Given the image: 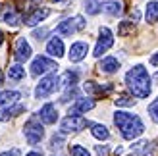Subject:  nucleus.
I'll return each mask as SVG.
<instances>
[{"label":"nucleus","mask_w":158,"mask_h":156,"mask_svg":"<svg viewBox=\"0 0 158 156\" xmlns=\"http://www.w3.org/2000/svg\"><path fill=\"white\" fill-rule=\"evenodd\" d=\"M19 98H21V92L19 91H0V108L15 104Z\"/></svg>","instance_id":"nucleus-18"},{"label":"nucleus","mask_w":158,"mask_h":156,"mask_svg":"<svg viewBox=\"0 0 158 156\" xmlns=\"http://www.w3.org/2000/svg\"><path fill=\"white\" fill-rule=\"evenodd\" d=\"M87 125H91V123L87 121L81 114H79V116L68 114L66 118L60 121V133H62V135H66V133H77V131L85 129Z\"/></svg>","instance_id":"nucleus-6"},{"label":"nucleus","mask_w":158,"mask_h":156,"mask_svg":"<svg viewBox=\"0 0 158 156\" xmlns=\"http://www.w3.org/2000/svg\"><path fill=\"white\" fill-rule=\"evenodd\" d=\"M58 89H60V75L48 72V75H44L41 83L35 87V98H46V96L54 95Z\"/></svg>","instance_id":"nucleus-3"},{"label":"nucleus","mask_w":158,"mask_h":156,"mask_svg":"<svg viewBox=\"0 0 158 156\" xmlns=\"http://www.w3.org/2000/svg\"><path fill=\"white\" fill-rule=\"evenodd\" d=\"M85 10L89 15H97L102 10V4H98V0H85Z\"/></svg>","instance_id":"nucleus-26"},{"label":"nucleus","mask_w":158,"mask_h":156,"mask_svg":"<svg viewBox=\"0 0 158 156\" xmlns=\"http://www.w3.org/2000/svg\"><path fill=\"white\" fill-rule=\"evenodd\" d=\"M125 85L135 98H148V95L152 92V79L148 75L147 68L141 64L133 66L125 73Z\"/></svg>","instance_id":"nucleus-1"},{"label":"nucleus","mask_w":158,"mask_h":156,"mask_svg":"<svg viewBox=\"0 0 158 156\" xmlns=\"http://www.w3.org/2000/svg\"><path fill=\"white\" fill-rule=\"evenodd\" d=\"M48 15H50V10H48V8H35V10H31V12H27L25 15H23L21 21L25 23V25H29V27H35L37 23L44 21Z\"/></svg>","instance_id":"nucleus-9"},{"label":"nucleus","mask_w":158,"mask_h":156,"mask_svg":"<svg viewBox=\"0 0 158 156\" xmlns=\"http://www.w3.org/2000/svg\"><path fill=\"white\" fill-rule=\"evenodd\" d=\"M145 18L148 23H156L158 21V2L156 0H151L145 8Z\"/></svg>","instance_id":"nucleus-22"},{"label":"nucleus","mask_w":158,"mask_h":156,"mask_svg":"<svg viewBox=\"0 0 158 156\" xmlns=\"http://www.w3.org/2000/svg\"><path fill=\"white\" fill-rule=\"evenodd\" d=\"M114 123H116V127L120 129V133H122V137L125 141H135V139L141 137L143 131H145L143 120H141L137 114H131V112L118 110L114 114Z\"/></svg>","instance_id":"nucleus-2"},{"label":"nucleus","mask_w":158,"mask_h":156,"mask_svg":"<svg viewBox=\"0 0 158 156\" xmlns=\"http://www.w3.org/2000/svg\"><path fill=\"white\" fill-rule=\"evenodd\" d=\"M54 2H66V0H54Z\"/></svg>","instance_id":"nucleus-41"},{"label":"nucleus","mask_w":158,"mask_h":156,"mask_svg":"<svg viewBox=\"0 0 158 156\" xmlns=\"http://www.w3.org/2000/svg\"><path fill=\"white\" fill-rule=\"evenodd\" d=\"M54 68H58V66H56V62L50 60L48 56H37L33 62H31V75H35V77L44 75V73L52 72Z\"/></svg>","instance_id":"nucleus-8"},{"label":"nucleus","mask_w":158,"mask_h":156,"mask_svg":"<svg viewBox=\"0 0 158 156\" xmlns=\"http://www.w3.org/2000/svg\"><path fill=\"white\" fill-rule=\"evenodd\" d=\"M69 154L72 156H91V152L81 145H69Z\"/></svg>","instance_id":"nucleus-28"},{"label":"nucleus","mask_w":158,"mask_h":156,"mask_svg":"<svg viewBox=\"0 0 158 156\" xmlns=\"http://www.w3.org/2000/svg\"><path fill=\"white\" fill-rule=\"evenodd\" d=\"M131 19H139V12H137V10L131 12Z\"/></svg>","instance_id":"nucleus-38"},{"label":"nucleus","mask_w":158,"mask_h":156,"mask_svg":"<svg viewBox=\"0 0 158 156\" xmlns=\"http://www.w3.org/2000/svg\"><path fill=\"white\" fill-rule=\"evenodd\" d=\"M37 116H39V120L43 123H46V125H54V123L58 121V110H56V106L52 102H46L44 106H41V110H39Z\"/></svg>","instance_id":"nucleus-11"},{"label":"nucleus","mask_w":158,"mask_h":156,"mask_svg":"<svg viewBox=\"0 0 158 156\" xmlns=\"http://www.w3.org/2000/svg\"><path fill=\"white\" fill-rule=\"evenodd\" d=\"M98 68H100L102 73H116L118 69H120V60L114 58V56H106V58L100 60Z\"/></svg>","instance_id":"nucleus-16"},{"label":"nucleus","mask_w":158,"mask_h":156,"mask_svg":"<svg viewBox=\"0 0 158 156\" xmlns=\"http://www.w3.org/2000/svg\"><path fill=\"white\" fill-rule=\"evenodd\" d=\"M77 79H79V73L77 72H72V69H68V72L60 77V83L64 85V87H73V85L77 83Z\"/></svg>","instance_id":"nucleus-23"},{"label":"nucleus","mask_w":158,"mask_h":156,"mask_svg":"<svg viewBox=\"0 0 158 156\" xmlns=\"http://www.w3.org/2000/svg\"><path fill=\"white\" fill-rule=\"evenodd\" d=\"M8 79L18 83V81H23L25 79V68H23L21 64H14L10 66V69H8Z\"/></svg>","instance_id":"nucleus-19"},{"label":"nucleus","mask_w":158,"mask_h":156,"mask_svg":"<svg viewBox=\"0 0 158 156\" xmlns=\"http://www.w3.org/2000/svg\"><path fill=\"white\" fill-rule=\"evenodd\" d=\"M148 116L152 118V121H154V123H158V98H156V100H152V102L148 104Z\"/></svg>","instance_id":"nucleus-29"},{"label":"nucleus","mask_w":158,"mask_h":156,"mask_svg":"<svg viewBox=\"0 0 158 156\" xmlns=\"http://www.w3.org/2000/svg\"><path fill=\"white\" fill-rule=\"evenodd\" d=\"M116 106H133V98L127 95H120L116 98Z\"/></svg>","instance_id":"nucleus-30"},{"label":"nucleus","mask_w":158,"mask_h":156,"mask_svg":"<svg viewBox=\"0 0 158 156\" xmlns=\"http://www.w3.org/2000/svg\"><path fill=\"white\" fill-rule=\"evenodd\" d=\"M31 54H33V50H31V44L27 43L25 37H19L18 43H15V52H14V58L18 64H23V62H27L31 58Z\"/></svg>","instance_id":"nucleus-10"},{"label":"nucleus","mask_w":158,"mask_h":156,"mask_svg":"<svg viewBox=\"0 0 158 156\" xmlns=\"http://www.w3.org/2000/svg\"><path fill=\"white\" fill-rule=\"evenodd\" d=\"M114 89V85H106V87H102V85H97L94 81H87L85 83V92H97V95H108L110 91Z\"/></svg>","instance_id":"nucleus-20"},{"label":"nucleus","mask_w":158,"mask_h":156,"mask_svg":"<svg viewBox=\"0 0 158 156\" xmlns=\"http://www.w3.org/2000/svg\"><path fill=\"white\" fill-rule=\"evenodd\" d=\"M91 133L94 139H98V141H108L110 139V131L106 125H100V123H91Z\"/></svg>","instance_id":"nucleus-21"},{"label":"nucleus","mask_w":158,"mask_h":156,"mask_svg":"<svg viewBox=\"0 0 158 156\" xmlns=\"http://www.w3.org/2000/svg\"><path fill=\"white\" fill-rule=\"evenodd\" d=\"M23 135H25V141L29 145H39L44 139V127H43V121L39 118H29L23 125Z\"/></svg>","instance_id":"nucleus-4"},{"label":"nucleus","mask_w":158,"mask_h":156,"mask_svg":"<svg viewBox=\"0 0 158 156\" xmlns=\"http://www.w3.org/2000/svg\"><path fill=\"white\" fill-rule=\"evenodd\" d=\"M2 39H4V37H2V33H0V44H2Z\"/></svg>","instance_id":"nucleus-40"},{"label":"nucleus","mask_w":158,"mask_h":156,"mask_svg":"<svg viewBox=\"0 0 158 156\" xmlns=\"http://www.w3.org/2000/svg\"><path fill=\"white\" fill-rule=\"evenodd\" d=\"M112 44H114V33H112L108 27H100V35H98L97 44H94L93 56H94V58H100L106 50L112 48Z\"/></svg>","instance_id":"nucleus-7"},{"label":"nucleus","mask_w":158,"mask_h":156,"mask_svg":"<svg viewBox=\"0 0 158 156\" xmlns=\"http://www.w3.org/2000/svg\"><path fill=\"white\" fill-rule=\"evenodd\" d=\"M131 156H135V154H131Z\"/></svg>","instance_id":"nucleus-43"},{"label":"nucleus","mask_w":158,"mask_h":156,"mask_svg":"<svg viewBox=\"0 0 158 156\" xmlns=\"http://www.w3.org/2000/svg\"><path fill=\"white\" fill-rule=\"evenodd\" d=\"M94 98H75V102L72 104V108H69L68 114L72 116H79V114H87L89 110H93L94 108Z\"/></svg>","instance_id":"nucleus-12"},{"label":"nucleus","mask_w":158,"mask_h":156,"mask_svg":"<svg viewBox=\"0 0 158 156\" xmlns=\"http://www.w3.org/2000/svg\"><path fill=\"white\" fill-rule=\"evenodd\" d=\"M131 152L135 156H152L154 149H152V143L148 141H139L135 145H131Z\"/></svg>","instance_id":"nucleus-17"},{"label":"nucleus","mask_w":158,"mask_h":156,"mask_svg":"<svg viewBox=\"0 0 158 156\" xmlns=\"http://www.w3.org/2000/svg\"><path fill=\"white\" fill-rule=\"evenodd\" d=\"M0 10H2V4H0Z\"/></svg>","instance_id":"nucleus-42"},{"label":"nucleus","mask_w":158,"mask_h":156,"mask_svg":"<svg viewBox=\"0 0 158 156\" xmlns=\"http://www.w3.org/2000/svg\"><path fill=\"white\" fill-rule=\"evenodd\" d=\"M25 156H43V152H39V150H31V152H27Z\"/></svg>","instance_id":"nucleus-37"},{"label":"nucleus","mask_w":158,"mask_h":156,"mask_svg":"<svg viewBox=\"0 0 158 156\" xmlns=\"http://www.w3.org/2000/svg\"><path fill=\"white\" fill-rule=\"evenodd\" d=\"M25 112V106L23 104H10V106H2L0 108V121H8L10 118H15V116H19Z\"/></svg>","instance_id":"nucleus-14"},{"label":"nucleus","mask_w":158,"mask_h":156,"mask_svg":"<svg viewBox=\"0 0 158 156\" xmlns=\"http://www.w3.org/2000/svg\"><path fill=\"white\" fill-rule=\"evenodd\" d=\"M97 152H98V156H108V146L106 145H102V146L98 145L97 146Z\"/></svg>","instance_id":"nucleus-34"},{"label":"nucleus","mask_w":158,"mask_h":156,"mask_svg":"<svg viewBox=\"0 0 158 156\" xmlns=\"http://www.w3.org/2000/svg\"><path fill=\"white\" fill-rule=\"evenodd\" d=\"M151 64L152 66H158V52H154L152 56H151Z\"/></svg>","instance_id":"nucleus-36"},{"label":"nucleus","mask_w":158,"mask_h":156,"mask_svg":"<svg viewBox=\"0 0 158 156\" xmlns=\"http://www.w3.org/2000/svg\"><path fill=\"white\" fill-rule=\"evenodd\" d=\"M102 10L106 14H110V15H120L122 14V4L116 2V0H108V2L102 4Z\"/></svg>","instance_id":"nucleus-24"},{"label":"nucleus","mask_w":158,"mask_h":156,"mask_svg":"<svg viewBox=\"0 0 158 156\" xmlns=\"http://www.w3.org/2000/svg\"><path fill=\"white\" fill-rule=\"evenodd\" d=\"M127 29H133V23H122V27H120V35H125V31Z\"/></svg>","instance_id":"nucleus-35"},{"label":"nucleus","mask_w":158,"mask_h":156,"mask_svg":"<svg viewBox=\"0 0 158 156\" xmlns=\"http://www.w3.org/2000/svg\"><path fill=\"white\" fill-rule=\"evenodd\" d=\"M87 52H89V44L83 43V41H77L73 43L72 46H69V62H81L85 56H87Z\"/></svg>","instance_id":"nucleus-13"},{"label":"nucleus","mask_w":158,"mask_h":156,"mask_svg":"<svg viewBox=\"0 0 158 156\" xmlns=\"http://www.w3.org/2000/svg\"><path fill=\"white\" fill-rule=\"evenodd\" d=\"M85 25H87V21H85L83 15H73V18H68V19L58 23L56 33L58 35H64V37H72V35L79 33V31H83Z\"/></svg>","instance_id":"nucleus-5"},{"label":"nucleus","mask_w":158,"mask_h":156,"mask_svg":"<svg viewBox=\"0 0 158 156\" xmlns=\"http://www.w3.org/2000/svg\"><path fill=\"white\" fill-rule=\"evenodd\" d=\"M2 21L6 23V25H10V27H15L21 19H19V15H18V12H15V10H8L2 15Z\"/></svg>","instance_id":"nucleus-25"},{"label":"nucleus","mask_w":158,"mask_h":156,"mask_svg":"<svg viewBox=\"0 0 158 156\" xmlns=\"http://www.w3.org/2000/svg\"><path fill=\"white\" fill-rule=\"evenodd\" d=\"M0 85H4V75H2V69H0Z\"/></svg>","instance_id":"nucleus-39"},{"label":"nucleus","mask_w":158,"mask_h":156,"mask_svg":"<svg viewBox=\"0 0 158 156\" xmlns=\"http://www.w3.org/2000/svg\"><path fill=\"white\" fill-rule=\"evenodd\" d=\"M72 98H79V91H77V87H75V85H73V87H68V91L64 92V95H62V102H69V100H72Z\"/></svg>","instance_id":"nucleus-27"},{"label":"nucleus","mask_w":158,"mask_h":156,"mask_svg":"<svg viewBox=\"0 0 158 156\" xmlns=\"http://www.w3.org/2000/svg\"><path fill=\"white\" fill-rule=\"evenodd\" d=\"M46 33H48V29H46V27L35 29V31H33V37L37 39V41H44V39H46Z\"/></svg>","instance_id":"nucleus-31"},{"label":"nucleus","mask_w":158,"mask_h":156,"mask_svg":"<svg viewBox=\"0 0 158 156\" xmlns=\"http://www.w3.org/2000/svg\"><path fill=\"white\" fill-rule=\"evenodd\" d=\"M21 154V150L19 149H12V150H6V152H2L0 156H19Z\"/></svg>","instance_id":"nucleus-33"},{"label":"nucleus","mask_w":158,"mask_h":156,"mask_svg":"<svg viewBox=\"0 0 158 156\" xmlns=\"http://www.w3.org/2000/svg\"><path fill=\"white\" fill-rule=\"evenodd\" d=\"M50 146H52V149H60V146H62V137H60V135H58V137L54 135L52 141H50Z\"/></svg>","instance_id":"nucleus-32"},{"label":"nucleus","mask_w":158,"mask_h":156,"mask_svg":"<svg viewBox=\"0 0 158 156\" xmlns=\"http://www.w3.org/2000/svg\"><path fill=\"white\" fill-rule=\"evenodd\" d=\"M46 52L54 58H62L64 56V41L60 37H52L48 43H46Z\"/></svg>","instance_id":"nucleus-15"}]
</instances>
